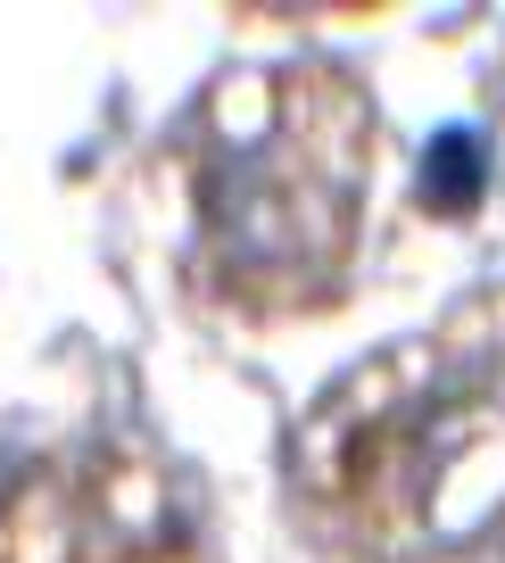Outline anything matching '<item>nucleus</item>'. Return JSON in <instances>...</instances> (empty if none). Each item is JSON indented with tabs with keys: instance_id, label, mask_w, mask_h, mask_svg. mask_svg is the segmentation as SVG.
<instances>
[{
	"instance_id": "nucleus-1",
	"label": "nucleus",
	"mask_w": 505,
	"mask_h": 563,
	"mask_svg": "<svg viewBox=\"0 0 505 563\" xmlns=\"http://www.w3.org/2000/svg\"><path fill=\"white\" fill-rule=\"evenodd\" d=\"M365 183V100L340 75H274L265 108L224 133L208 175V241L249 290L307 299L315 274L349 257Z\"/></svg>"
}]
</instances>
